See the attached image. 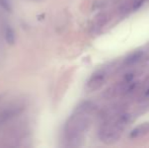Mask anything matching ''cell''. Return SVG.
Listing matches in <instances>:
<instances>
[{
	"label": "cell",
	"instance_id": "obj_1",
	"mask_svg": "<svg viewBox=\"0 0 149 148\" xmlns=\"http://www.w3.org/2000/svg\"><path fill=\"white\" fill-rule=\"evenodd\" d=\"M93 110V104L84 101L79 107H77L75 112L70 116L64 129L67 146L76 147L81 145L83 136L90 125V119Z\"/></svg>",
	"mask_w": 149,
	"mask_h": 148
},
{
	"label": "cell",
	"instance_id": "obj_2",
	"mask_svg": "<svg viewBox=\"0 0 149 148\" xmlns=\"http://www.w3.org/2000/svg\"><path fill=\"white\" fill-rule=\"evenodd\" d=\"M130 121V115L119 109L112 110L104 117V121L98 130L100 141L106 144H113L121 138L126 126Z\"/></svg>",
	"mask_w": 149,
	"mask_h": 148
},
{
	"label": "cell",
	"instance_id": "obj_3",
	"mask_svg": "<svg viewBox=\"0 0 149 148\" xmlns=\"http://www.w3.org/2000/svg\"><path fill=\"white\" fill-rule=\"evenodd\" d=\"M108 75L109 72L107 69H100L98 71H96L95 73L91 75V77L86 82V89L88 91H94L96 89H98L104 84V81L107 80Z\"/></svg>",
	"mask_w": 149,
	"mask_h": 148
},
{
	"label": "cell",
	"instance_id": "obj_4",
	"mask_svg": "<svg viewBox=\"0 0 149 148\" xmlns=\"http://www.w3.org/2000/svg\"><path fill=\"white\" fill-rule=\"evenodd\" d=\"M149 132V123H144L139 126H137L135 129L131 131L130 133V137L131 138H138V137H141L143 135L147 134Z\"/></svg>",
	"mask_w": 149,
	"mask_h": 148
},
{
	"label": "cell",
	"instance_id": "obj_5",
	"mask_svg": "<svg viewBox=\"0 0 149 148\" xmlns=\"http://www.w3.org/2000/svg\"><path fill=\"white\" fill-rule=\"evenodd\" d=\"M4 39H5L6 43L8 45H13L15 43V33H14V30L9 24H7L5 26V28H4Z\"/></svg>",
	"mask_w": 149,
	"mask_h": 148
},
{
	"label": "cell",
	"instance_id": "obj_6",
	"mask_svg": "<svg viewBox=\"0 0 149 148\" xmlns=\"http://www.w3.org/2000/svg\"><path fill=\"white\" fill-rule=\"evenodd\" d=\"M143 55H144L143 52H136V53H133L132 55H130L129 57L126 59L125 64H127V65H133V64L139 62L140 60L142 59Z\"/></svg>",
	"mask_w": 149,
	"mask_h": 148
},
{
	"label": "cell",
	"instance_id": "obj_7",
	"mask_svg": "<svg viewBox=\"0 0 149 148\" xmlns=\"http://www.w3.org/2000/svg\"><path fill=\"white\" fill-rule=\"evenodd\" d=\"M145 1L146 0H132V1H130L128 4H126V8L124 11H126L127 9H128V11H133V10L138 9L142 4H144Z\"/></svg>",
	"mask_w": 149,
	"mask_h": 148
},
{
	"label": "cell",
	"instance_id": "obj_8",
	"mask_svg": "<svg viewBox=\"0 0 149 148\" xmlns=\"http://www.w3.org/2000/svg\"><path fill=\"white\" fill-rule=\"evenodd\" d=\"M0 6H1L5 11H11L12 10V6L9 0H0Z\"/></svg>",
	"mask_w": 149,
	"mask_h": 148
},
{
	"label": "cell",
	"instance_id": "obj_9",
	"mask_svg": "<svg viewBox=\"0 0 149 148\" xmlns=\"http://www.w3.org/2000/svg\"><path fill=\"white\" fill-rule=\"evenodd\" d=\"M0 125H1V123H0Z\"/></svg>",
	"mask_w": 149,
	"mask_h": 148
}]
</instances>
